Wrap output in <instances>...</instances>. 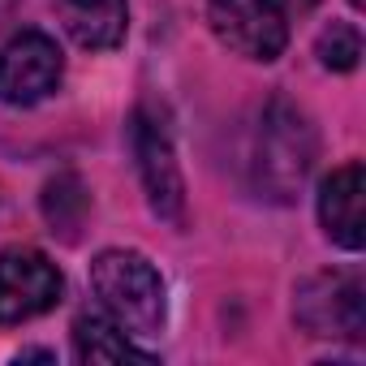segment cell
Wrapping results in <instances>:
<instances>
[{"mask_svg": "<svg viewBox=\"0 0 366 366\" xmlns=\"http://www.w3.org/2000/svg\"><path fill=\"white\" fill-rule=\"evenodd\" d=\"M61 74L65 61L56 39L44 31H22L0 48V104L31 108L61 86Z\"/></svg>", "mask_w": 366, "mask_h": 366, "instance_id": "6", "label": "cell"}, {"mask_svg": "<svg viewBox=\"0 0 366 366\" xmlns=\"http://www.w3.org/2000/svg\"><path fill=\"white\" fill-rule=\"evenodd\" d=\"M293 315L310 336L362 340L366 332V289L353 272H319L297 285Z\"/></svg>", "mask_w": 366, "mask_h": 366, "instance_id": "3", "label": "cell"}, {"mask_svg": "<svg viewBox=\"0 0 366 366\" xmlns=\"http://www.w3.org/2000/svg\"><path fill=\"white\" fill-rule=\"evenodd\" d=\"M310 164H315V129L306 112H297L289 99H272L259 121V151H254L259 186L272 199L289 203L302 190Z\"/></svg>", "mask_w": 366, "mask_h": 366, "instance_id": "2", "label": "cell"}, {"mask_svg": "<svg viewBox=\"0 0 366 366\" xmlns=\"http://www.w3.org/2000/svg\"><path fill=\"white\" fill-rule=\"evenodd\" d=\"M91 212V194L74 172H61L44 186V220L52 224V233H61L65 242H78V229Z\"/></svg>", "mask_w": 366, "mask_h": 366, "instance_id": "11", "label": "cell"}, {"mask_svg": "<svg viewBox=\"0 0 366 366\" xmlns=\"http://www.w3.org/2000/svg\"><path fill=\"white\" fill-rule=\"evenodd\" d=\"M293 5H297V9H315V5H319V0H293Z\"/></svg>", "mask_w": 366, "mask_h": 366, "instance_id": "15", "label": "cell"}, {"mask_svg": "<svg viewBox=\"0 0 366 366\" xmlns=\"http://www.w3.org/2000/svg\"><path fill=\"white\" fill-rule=\"evenodd\" d=\"M61 293H65V276L44 250L14 246L0 254V327L48 315L61 302Z\"/></svg>", "mask_w": 366, "mask_h": 366, "instance_id": "4", "label": "cell"}, {"mask_svg": "<svg viewBox=\"0 0 366 366\" xmlns=\"http://www.w3.org/2000/svg\"><path fill=\"white\" fill-rule=\"evenodd\" d=\"M91 289L104 306V315L125 336H155L164 327L168 302L164 280L138 250H104L91 263Z\"/></svg>", "mask_w": 366, "mask_h": 366, "instance_id": "1", "label": "cell"}, {"mask_svg": "<svg viewBox=\"0 0 366 366\" xmlns=\"http://www.w3.org/2000/svg\"><path fill=\"white\" fill-rule=\"evenodd\" d=\"M65 35L86 52H108L125 39V0H52Z\"/></svg>", "mask_w": 366, "mask_h": 366, "instance_id": "9", "label": "cell"}, {"mask_svg": "<svg viewBox=\"0 0 366 366\" xmlns=\"http://www.w3.org/2000/svg\"><path fill=\"white\" fill-rule=\"evenodd\" d=\"M18 362H52V353L48 349H26V353H18Z\"/></svg>", "mask_w": 366, "mask_h": 366, "instance_id": "13", "label": "cell"}, {"mask_svg": "<svg viewBox=\"0 0 366 366\" xmlns=\"http://www.w3.org/2000/svg\"><path fill=\"white\" fill-rule=\"evenodd\" d=\"M319 220L323 233L340 250H362L366 246V172L357 159L332 168L319 186Z\"/></svg>", "mask_w": 366, "mask_h": 366, "instance_id": "8", "label": "cell"}, {"mask_svg": "<svg viewBox=\"0 0 366 366\" xmlns=\"http://www.w3.org/2000/svg\"><path fill=\"white\" fill-rule=\"evenodd\" d=\"M18 5H22V0H0V26H5V22L18 14Z\"/></svg>", "mask_w": 366, "mask_h": 366, "instance_id": "14", "label": "cell"}, {"mask_svg": "<svg viewBox=\"0 0 366 366\" xmlns=\"http://www.w3.org/2000/svg\"><path fill=\"white\" fill-rule=\"evenodd\" d=\"M129 142H134V159H138V177H142V190H147L151 212L159 220L177 224L181 212H186V181H181L168 129L147 108H138L134 121H129Z\"/></svg>", "mask_w": 366, "mask_h": 366, "instance_id": "7", "label": "cell"}, {"mask_svg": "<svg viewBox=\"0 0 366 366\" xmlns=\"http://www.w3.org/2000/svg\"><path fill=\"white\" fill-rule=\"evenodd\" d=\"M212 31L224 48L246 61H276L289 44V22L280 0H207Z\"/></svg>", "mask_w": 366, "mask_h": 366, "instance_id": "5", "label": "cell"}, {"mask_svg": "<svg viewBox=\"0 0 366 366\" xmlns=\"http://www.w3.org/2000/svg\"><path fill=\"white\" fill-rule=\"evenodd\" d=\"M315 52H319V61H323L327 69L349 74V69L357 65V56H362V35H357L353 22H332V26L319 35Z\"/></svg>", "mask_w": 366, "mask_h": 366, "instance_id": "12", "label": "cell"}, {"mask_svg": "<svg viewBox=\"0 0 366 366\" xmlns=\"http://www.w3.org/2000/svg\"><path fill=\"white\" fill-rule=\"evenodd\" d=\"M74 353L86 366H117V362H142V366H151L155 362V353L138 349L134 336H125L104 315H78V323H74Z\"/></svg>", "mask_w": 366, "mask_h": 366, "instance_id": "10", "label": "cell"}, {"mask_svg": "<svg viewBox=\"0 0 366 366\" xmlns=\"http://www.w3.org/2000/svg\"><path fill=\"white\" fill-rule=\"evenodd\" d=\"M349 5H353V9H362V5H366V0H349Z\"/></svg>", "mask_w": 366, "mask_h": 366, "instance_id": "16", "label": "cell"}]
</instances>
